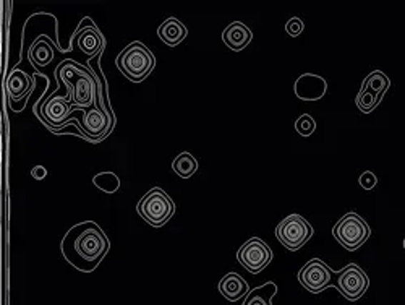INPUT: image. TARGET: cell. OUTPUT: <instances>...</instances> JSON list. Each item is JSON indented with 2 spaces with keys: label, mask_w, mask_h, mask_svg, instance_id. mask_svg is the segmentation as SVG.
Masks as SVG:
<instances>
[{
  "label": "cell",
  "mask_w": 405,
  "mask_h": 305,
  "mask_svg": "<svg viewBox=\"0 0 405 305\" xmlns=\"http://www.w3.org/2000/svg\"><path fill=\"white\" fill-rule=\"evenodd\" d=\"M111 242L94 221H84L71 227L62 241L64 259L83 273H91L104 260Z\"/></svg>",
  "instance_id": "6da1fadb"
},
{
  "label": "cell",
  "mask_w": 405,
  "mask_h": 305,
  "mask_svg": "<svg viewBox=\"0 0 405 305\" xmlns=\"http://www.w3.org/2000/svg\"><path fill=\"white\" fill-rule=\"evenodd\" d=\"M56 79L69 89L75 107L88 111L98 104V80L86 67L75 61H64L56 70Z\"/></svg>",
  "instance_id": "7a4b0ae2"
},
{
  "label": "cell",
  "mask_w": 405,
  "mask_h": 305,
  "mask_svg": "<svg viewBox=\"0 0 405 305\" xmlns=\"http://www.w3.org/2000/svg\"><path fill=\"white\" fill-rule=\"evenodd\" d=\"M116 64L125 79L133 83H140L148 79L151 71L154 70L156 59L146 46L140 41H135L119 54Z\"/></svg>",
  "instance_id": "3957f363"
},
{
  "label": "cell",
  "mask_w": 405,
  "mask_h": 305,
  "mask_svg": "<svg viewBox=\"0 0 405 305\" xmlns=\"http://www.w3.org/2000/svg\"><path fill=\"white\" fill-rule=\"evenodd\" d=\"M332 236L344 249L349 250V252H355L370 239L371 229L360 214L350 211L344 214L336 226L332 227Z\"/></svg>",
  "instance_id": "277c9868"
},
{
  "label": "cell",
  "mask_w": 405,
  "mask_h": 305,
  "mask_svg": "<svg viewBox=\"0 0 405 305\" xmlns=\"http://www.w3.org/2000/svg\"><path fill=\"white\" fill-rule=\"evenodd\" d=\"M136 211L148 224L153 227H162L174 216L175 203L164 190L154 187L138 201Z\"/></svg>",
  "instance_id": "5b68a950"
},
{
  "label": "cell",
  "mask_w": 405,
  "mask_h": 305,
  "mask_svg": "<svg viewBox=\"0 0 405 305\" xmlns=\"http://www.w3.org/2000/svg\"><path fill=\"white\" fill-rule=\"evenodd\" d=\"M313 227L300 214H289L276 227V237L290 252H297L313 237Z\"/></svg>",
  "instance_id": "8992f818"
},
{
  "label": "cell",
  "mask_w": 405,
  "mask_h": 305,
  "mask_svg": "<svg viewBox=\"0 0 405 305\" xmlns=\"http://www.w3.org/2000/svg\"><path fill=\"white\" fill-rule=\"evenodd\" d=\"M75 112V106L71 104V101L65 96H57L52 94L51 98L46 101H39L36 104V114L46 124L52 131H60V129L66 125V121L71 114Z\"/></svg>",
  "instance_id": "52a82bcc"
},
{
  "label": "cell",
  "mask_w": 405,
  "mask_h": 305,
  "mask_svg": "<svg viewBox=\"0 0 405 305\" xmlns=\"http://www.w3.org/2000/svg\"><path fill=\"white\" fill-rule=\"evenodd\" d=\"M74 125H76L78 130L81 131L83 139L89 141H101L111 134L114 127V117L109 111H104L101 106L96 104L91 109L83 112L81 124L78 121H74Z\"/></svg>",
  "instance_id": "ba28073f"
},
{
  "label": "cell",
  "mask_w": 405,
  "mask_h": 305,
  "mask_svg": "<svg viewBox=\"0 0 405 305\" xmlns=\"http://www.w3.org/2000/svg\"><path fill=\"white\" fill-rule=\"evenodd\" d=\"M237 260L246 271L258 274L273 261V250L263 239L251 237L239 249Z\"/></svg>",
  "instance_id": "9c48e42d"
},
{
  "label": "cell",
  "mask_w": 405,
  "mask_h": 305,
  "mask_svg": "<svg viewBox=\"0 0 405 305\" xmlns=\"http://www.w3.org/2000/svg\"><path fill=\"white\" fill-rule=\"evenodd\" d=\"M337 288H339L341 294L346 297L347 301L354 302L365 296V292L370 288V279H368L366 273L361 270L359 265L350 263V265H347L339 273Z\"/></svg>",
  "instance_id": "30bf717a"
},
{
  "label": "cell",
  "mask_w": 405,
  "mask_h": 305,
  "mask_svg": "<svg viewBox=\"0 0 405 305\" xmlns=\"http://www.w3.org/2000/svg\"><path fill=\"white\" fill-rule=\"evenodd\" d=\"M74 44L88 57H96L104 49L106 39L99 28L91 21V18H83L74 36Z\"/></svg>",
  "instance_id": "8fae6325"
},
{
  "label": "cell",
  "mask_w": 405,
  "mask_h": 305,
  "mask_svg": "<svg viewBox=\"0 0 405 305\" xmlns=\"http://www.w3.org/2000/svg\"><path fill=\"white\" fill-rule=\"evenodd\" d=\"M331 274L332 271L323 260L313 259L300 270L299 281L308 292L318 294L331 284Z\"/></svg>",
  "instance_id": "7c38bea8"
},
{
  "label": "cell",
  "mask_w": 405,
  "mask_h": 305,
  "mask_svg": "<svg viewBox=\"0 0 405 305\" xmlns=\"http://www.w3.org/2000/svg\"><path fill=\"white\" fill-rule=\"evenodd\" d=\"M33 89H34V79L31 75H28L26 71L15 69L9 75L7 94L10 104H14L15 99L20 101V111H23V107L26 104V99L29 94L33 93Z\"/></svg>",
  "instance_id": "4fadbf2b"
},
{
  "label": "cell",
  "mask_w": 405,
  "mask_h": 305,
  "mask_svg": "<svg viewBox=\"0 0 405 305\" xmlns=\"http://www.w3.org/2000/svg\"><path fill=\"white\" fill-rule=\"evenodd\" d=\"M326 89H328V83H326L323 76L313 74L301 75L300 79L295 81V94H297L300 99L305 101L321 99L326 94Z\"/></svg>",
  "instance_id": "5bb4252c"
},
{
  "label": "cell",
  "mask_w": 405,
  "mask_h": 305,
  "mask_svg": "<svg viewBox=\"0 0 405 305\" xmlns=\"http://www.w3.org/2000/svg\"><path fill=\"white\" fill-rule=\"evenodd\" d=\"M253 33L251 29L241 21H234L229 25L222 33V41L229 49L232 51H244L246 46L251 43Z\"/></svg>",
  "instance_id": "9a60e30c"
},
{
  "label": "cell",
  "mask_w": 405,
  "mask_h": 305,
  "mask_svg": "<svg viewBox=\"0 0 405 305\" xmlns=\"http://www.w3.org/2000/svg\"><path fill=\"white\" fill-rule=\"evenodd\" d=\"M219 292L229 302H237L250 292L249 283L237 273H227L219 281Z\"/></svg>",
  "instance_id": "2e32d148"
},
{
  "label": "cell",
  "mask_w": 405,
  "mask_h": 305,
  "mask_svg": "<svg viewBox=\"0 0 405 305\" xmlns=\"http://www.w3.org/2000/svg\"><path fill=\"white\" fill-rule=\"evenodd\" d=\"M28 57L36 69L47 67V65L54 61V57H56L54 43L47 36H39V38L29 46Z\"/></svg>",
  "instance_id": "e0dca14e"
},
{
  "label": "cell",
  "mask_w": 405,
  "mask_h": 305,
  "mask_svg": "<svg viewBox=\"0 0 405 305\" xmlns=\"http://www.w3.org/2000/svg\"><path fill=\"white\" fill-rule=\"evenodd\" d=\"M186 34H189L186 26L182 21L177 20V18H167V20H164V23L157 28V36H159V39L166 46L171 47H175L182 43V41L186 38Z\"/></svg>",
  "instance_id": "ac0fdd59"
},
{
  "label": "cell",
  "mask_w": 405,
  "mask_h": 305,
  "mask_svg": "<svg viewBox=\"0 0 405 305\" xmlns=\"http://www.w3.org/2000/svg\"><path fill=\"white\" fill-rule=\"evenodd\" d=\"M277 292V286L274 283H266L259 288L250 291L249 294L245 296L244 304L241 305H273L271 304V299L274 297Z\"/></svg>",
  "instance_id": "d6986e66"
},
{
  "label": "cell",
  "mask_w": 405,
  "mask_h": 305,
  "mask_svg": "<svg viewBox=\"0 0 405 305\" xmlns=\"http://www.w3.org/2000/svg\"><path fill=\"white\" fill-rule=\"evenodd\" d=\"M391 86V80H389V76L383 74L381 70H374L371 71L370 75L366 76V79L364 80V83H361V89H366V91H371L374 94H378V96L383 98L384 96V93L388 91Z\"/></svg>",
  "instance_id": "ffe728a7"
},
{
  "label": "cell",
  "mask_w": 405,
  "mask_h": 305,
  "mask_svg": "<svg viewBox=\"0 0 405 305\" xmlns=\"http://www.w3.org/2000/svg\"><path fill=\"white\" fill-rule=\"evenodd\" d=\"M172 169H174V172H175V174H177L179 177L189 179V177L196 174V171H198V161H196L195 156H193L191 153L184 151V153H180L179 156L174 159Z\"/></svg>",
  "instance_id": "44dd1931"
},
{
  "label": "cell",
  "mask_w": 405,
  "mask_h": 305,
  "mask_svg": "<svg viewBox=\"0 0 405 305\" xmlns=\"http://www.w3.org/2000/svg\"><path fill=\"white\" fill-rule=\"evenodd\" d=\"M381 99H383V98L378 96V94H374L371 91H366V89H360V93L356 94V98H355V104L361 112L368 114V112L376 109V107L381 103Z\"/></svg>",
  "instance_id": "7402d4cb"
},
{
  "label": "cell",
  "mask_w": 405,
  "mask_h": 305,
  "mask_svg": "<svg viewBox=\"0 0 405 305\" xmlns=\"http://www.w3.org/2000/svg\"><path fill=\"white\" fill-rule=\"evenodd\" d=\"M93 184L107 194H114L120 189V179L114 172H101L93 179Z\"/></svg>",
  "instance_id": "603a6c76"
},
{
  "label": "cell",
  "mask_w": 405,
  "mask_h": 305,
  "mask_svg": "<svg viewBox=\"0 0 405 305\" xmlns=\"http://www.w3.org/2000/svg\"><path fill=\"white\" fill-rule=\"evenodd\" d=\"M295 130H297V134L301 136H311L314 130H316V122H314V119L310 114H304V116H300L297 122H295Z\"/></svg>",
  "instance_id": "cb8c5ba5"
},
{
  "label": "cell",
  "mask_w": 405,
  "mask_h": 305,
  "mask_svg": "<svg viewBox=\"0 0 405 305\" xmlns=\"http://www.w3.org/2000/svg\"><path fill=\"white\" fill-rule=\"evenodd\" d=\"M304 29H305L304 21H301L300 18H297V16L290 18V20L287 21V25H286V31H287L289 36H292V38H297L299 34L304 33Z\"/></svg>",
  "instance_id": "d4e9b609"
},
{
  "label": "cell",
  "mask_w": 405,
  "mask_h": 305,
  "mask_svg": "<svg viewBox=\"0 0 405 305\" xmlns=\"http://www.w3.org/2000/svg\"><path fill=\"white\" fill-rule=\"evenodd\" d=\"M359 184H360V187L361 189H365V190H373L374 187L378 185V177L373 174L371 171H365L364 174L360 176L359 179Z\"/></svg>",
  "instance_id": "484cf974"
},
{
  "label": "cell",
  "mask_w": 405,
  "mask_h": 305,
  "mask_svg": "<svg viewBox=\"0 0 405 305\" xmlns=\"http://www.w3.org/2000/svg\"><path fill=\"white\" fill-rule=\"evenodd\" d=\"M31 176H33L34 179H38V181H41V179L46 177V169H44V167H42V166H36V167H33Z\"/></svg>",
  "instance_id": "4316f807"
},
{
  "label": "cell",
  "mask_w": 405,
  "mask_h": 305,
  "mask_svg": "<svg viewBox=\"0 0 405 305\" xmlns=\"http://www.w3.org/2000/svg\"><path fill=\"white\" fill-rule=\"evenodd\" d=\"M404 249H405V241H404Z\"/></svg>",
  "instance_id": "83f0119b"
}]
</instances>
